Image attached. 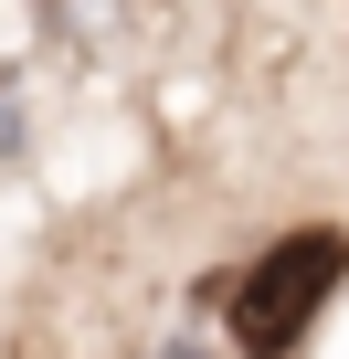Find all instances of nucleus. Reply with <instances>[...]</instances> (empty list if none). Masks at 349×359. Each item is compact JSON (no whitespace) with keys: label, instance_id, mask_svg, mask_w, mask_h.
<instances>
[{"label":"nucleus","instance_id":"nucleus-1","mask_svg":"<svg viewBox=\"0 0 349 359\" xmlns=\"http://www.w3.org/2000/svg\"><path fill=\"white\" fill-rule=\"evenodd\" d=\"M349 275V243L338 233H286L254 254V275L233 285V348L244 359H286L307 338V317L328 306V285Z\"/></svg>","mask_w":349,"mask_h":359},{"label":"nucleus","instance_id":"nucleus-2","mask_svg":"<svg viewBox=\"0 0 349 359\" xmlns=\"http://www.w3.org/2000/svg\"><path fill=\"white\" fill-rule=\"evenodd\" d=\"M169 359H202V338H180V348H169Z\"/></svg>","mask_w":349,"mask_h":359}]
</instances>
